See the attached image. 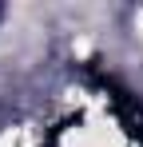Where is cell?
Instances as JSON below:
<instances>
[{
	"instance_id": "cell-1",
	"label": "cell",
	"mask_w": 143,
	"mask_h": 147,
	"mask_svg": "<svg viewBox=\"0 0 143 147\" xmlns=\"http://www.w3.org/2000/svg\"><path fill=\"white\" fill-rule=\"evenodd\" d=\"M139 28H143V12H139Z\"/></svg>"
}]
</instances>
